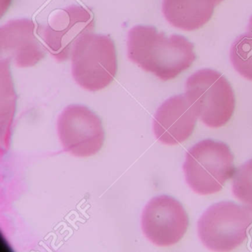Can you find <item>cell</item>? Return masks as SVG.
Segmentation results:
<instances>
[{
    "label": "cell",
    "instance_id": "1",
    "mask_svg": "<svg viewBox=\"0 0 252 252\" xmlns=\"http://www.w3.org/2000/svg\"><path fill=\"white\" fill-rule=\"evenodd\" d=\"M127 57L162 81L175 79L196 60L194 45L181 35L167 36L152 26H137L127 36Z\"/></svg>",
    "mask_w": 252,
    "mask_h": 252
},
{
    "label": "cell",
    "instance_id": "2",
    "mask_svg": "<svg viewBox=\"0 0 252 252\" xmlns=\"http://www.w3.org/2000/svg\"><path fill=\"white\" fill-rule=\"evenodd\" d=\"M183 169L194 192L210 195L220 191L234 175V156L225 143L203 140L186 153Z\"/></svg>",
    "mask_w": 252,
    "mask_h": 252
},
{
    "label": "cell",
    "instance_id": "3",
    "mask_svg": "<svg viewBox=\"0 0 252 252\" xmlns=\"http://www.w3.org/2000/svg\"><path fill=\"white\" fill-rule=\"evenodd\" d=\"M71 61L73 79L86 91L104 89L117 74L116 46L109 36L91 33L82 36L73 49Z\"/></svg>",
    "mask_w": 252,
    "mask_h": 252
},
{
    "label": "cell",
    "instance_id": "4",
    "mask_svg": "<svg viewBox=\"0 0 252 252\" xmlns=\"http://www.w3.org/2000/svg\"><path fill=\"white\" fill-rule=\"evenodd\" d=\"M185 95L197 118L209 127L224 126L234 114V91L219 72L203 69L190 76L186 82Z\"/></svg>",
    "mask_w": 252,
    "mask_h": 252
},
{
    "label": "cell",
    "instance_id": "5",
    "mask_svg": "<svg viewBox=\"0 0 252 252\" xmlns=\"http://www.w3.org/2000/svg\"><path fill=\"white\" fill-rule=\"evenodd\" d=\"M252 224V209L233 202L211 206L197 222L200 240L212 252H230L243 244Z\"/></svg>",
    "mask_w": 252,
    "mask_h": 252
},
{
    "label": "cell",
    "instance_id": "6",
    "mask_svg": "<svg viewBox=\"0 0 252 252\" xmlns=\"http://www.w3.org/2000/svg\"><path fill=\"white\" fill-rule=\"evenodd\" d=\"M57 130L64 151L76 157H90L101 150L104 142L101 119L88 107L70 105L58 119Z\"/></svg>",
    "mask_w": 252,
    "mask_h": 252
},
{
    "label": "cell",
    "instance_id": "7",
    "mask_svg": "<svg viewBox=\"0 0 252 252\" xmlns=\"http://www.w3.org/2000/svg\"><path fill=\"white\" fill-rule=\"evenodd\" d=\"M95 29L94 17L89 10L70 5L51 16L48 25L38 33L43 39L47 51L58 62L67 61L79 39Z\"/></svg>",
    "mask_w": 252,
    "mask_h": 252
},
{
    "label": "cell",
    "instance_id": "8",
    "mask_svg": "<svg viewBox=\"0 0 252 252\" xmlns=\"http://www.w3.org/2000/svg\"><path fill=\"white\" fill-rule=\"evenodd\" d=\"M188 225L185 209L170 196L153 197L143 211V232L151 243L160 247L178 243L187 232Z\"/></svg>",
    "mask_w": 252,
    "mask_h": 252
},
{
    "label": "cell",
    "instance_id": "9",
    "mask_svg": "<svg viewBox=\"0 0 252 252\" xmlns=\"http://www.w3.org/2000/svg\"><path fill=\"white\" fill-rule=\"evenodd\" d=\"M0 49L6 61L17 67L36 65L46 55L47 48L36 34V26L27 19L11 20L0 29Z\"/></svg>",
    "mask_w": 252,
    "mask_h": 252
},
{
    "label": "cell",
    "instance_id": "10",
    "mask_svg": "<svg viewBox=\"0 0 252 252\" xmlns=\"http://www.w3.org/2000/svg\"><path fill=\"white\" fill-rule=\"evenodd\" d=\"M197 116L186 95L171 97L158 109L153 120L156 138L166 145L187 141L194 131Z\"/></svg>",
    "mask_w": 252,
    "mask_h": 252
},
{
    "label": "cell",
    "instance_id": "11",
    "mask_svg": "<svg viewBox=\"0 0 252 252\" xmlns=\"http://www.w3.org/2000/svg\"><path fill=\"white\" fill-rule=\"evenodd\" d=\"M216 5L218 0H163L162 11L174 27L192 32L211 20Z\"/></svg>",
    "mask_w": 252,
    "mask_h": 252
},
{
    "label": "cell",
    "instance_id": "12",
    "mask_svg": "<svg viewBox=\"0 0 252 252\" xmlns=\"http://www.w3.org/2000/svg\"><path fill=\"white\" fill-rule=\"evenodd\" d=\"M230 60L236 70L245 79L252 81V32L240 35L230 49Z\"/></svg>",
    "mask_w": 252,
    "mask_h": 252
},
{
    "label": "cell",
    "instance_id": "13",
    "mask_svg": "<svg viewBox=\"0 0 252 252\" xmlns=\"http://www.w3.org/2000/svg\"><path fill=\"white\" fill-rule=\"evenodd\" d=\"M232 192L237 200L252 209V159L234 171Z\"/></svg>",
    "mask_w": 252,
    "mask_h": 252
},
{
    "label": "cell",
    "instance_id": "14",
    "mask_svg": "<svg viewBox=\"0 0 252 252\" xmlns=\"http://www.w3.org/2000/svg\"><path fill=\"white\" fill-rule=\"evenodd\" d=\"M249 32H252V17H251L250 20H249Z\"/></svg>",
    "mask_w": 252,
    "mask_h": 252
},
{
    "label": "cell",
    "instance_id": "15",
    "mask_svg": "<svg viewBox=\"0 0 252 252\" xmlns=\"http://www.w3.org/2000/svg\"><path fill=\"white\" fill-rule=\"evenodd\" d=\"M222 1H223V0H218V4L220 3L221 2H222Z\"/></svg>",
    "mask_w": 252,
    "mask_h": 252
}]
</instances>
